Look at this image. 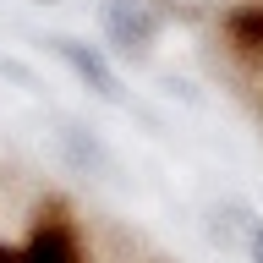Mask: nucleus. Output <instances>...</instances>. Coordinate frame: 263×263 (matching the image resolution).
I'll return each instance as SVG.
<instances>
[{
	"mask_svg": "<svg viewBox=\"0 0 263 263\" xmlns=\"http://www.w3.org/2000/svg\"><path fill=\"white\" fill-rule=\"evenodd\" d=\"M16 263H82V241L61 209H44L33 219L28 241L16 247Z\"/></svg>",
	"mask_w": 263,
	"mask_h": 263,
	"instance_id": "1",
	"label": "nucleus"
},
{
	"mask_svg": "<svg viewBox=\"0 0 263 263\" xmlns=\"http://www.w3.org/2000/svg\"><path fill=\"white\" fill-rule=\"evenodd\" d=\"M104 28H110L115 49H126V55H143L154 44V11H148L143 0H110V11H104Z\"/></svg>",
	"mask_w": 263,
	"mask_h": 263,
	"instance_id": "2",
	"label": "nucleus"
},
{
	"mask_svg": "<svg viewBox=\"0 0 263 263\" xmlns=\"http://www.w3.org/2000/svg\"><path fill=\"white\" fill-rule=\"evenodd\" d=\"M225 39H230V49L241 61L263 66V6H236L225 16Z\"/></svg>",
	"mask_w": 263,
	"mask_h": 263,
	"instance_id": "3",
	"label": "nucleus"
},
{
	"mask_svg": "<svg viewBox=\"0 0 263 263\" xmlns=\"http://www.w3.org/2000/svg\"><path fill=\"white\" fill-rule=\"evenodd\" d=\"M55 49H61L66 61H71V71H77L82 82H93V93H104V99H115V77H110V66L99 61L93 49H82V44H71V39H55Z\"/></svg>",
	"mask_w": 263,
	"mask_h": 263,
	"instance_id": "4",
	"label": "nucleus"
},
{
	"mask_svg": "<svg viewBox=\"0 0 263 263\" xmlns=\"http://www.w3.org/2000/svg\"><path fill=\"white\" fill-rule=\"evenodd\" d=\"M252 258L263 263V225H258V236H252Z\"/></svg>",
	"mask_w": 263,
	"mask_h": 263,
	"instance_id": "5",
	"label": "nucleus"
},
{
	"mask_svg": "<svg viewBox=\"0 0 263 263\" xmlns=\"http://www.w3.org/2000/svg\"><path fill=\"white\" fill-rule=\"evenodd\" d=\"M0 263H16V252H11V247H0Z\"/></svg>",
	"mask_w": 263,
	"mask_h": 263,
	"instance_id": "6",
	"label": "nucleus"
}]
</instances>
